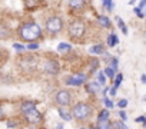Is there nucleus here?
<instances>
[{"label":"nucleus","instance_id":"obj_1","mask_svg":"<svg viewBox=\"0 0 146 129\" xmlns=\"http://www.w3.org/2000/svg\"><path fill=\"white\" fill-rule=\"evenodd\" d=\"M19 35L25 40L33 42V40H36V39H39L42 36V30H40V26L36 25V23H26V25H23L20 27Z\"/></svg>","mask_w":146,"mask_h":129},{"label":"nucleus","instance_id":"obj_2","mask_svg":"<svg viewBox=\"0 0 146 129\" xmlns=\"http://www.w3.org/2000/svg\"><path fill=\"white\" fill-rule=\"evenodd\" d=\"M90 113H92L90 106H89L88 103H83V102L75 105V106H73V109H72V115H73V118L80 119V120H82V119H86Z\"/></svg>","mask_w":146,"mask_h":129},{"label":"nucleus","instance_id":"obj_3","mask_svg":"<svg viewBox=\"0 0 146 129\" xmlns=\"http://www.w3.org/2000/svg\"><path fill=\"white\" fill-rule=\"evenodd\" d=\"M85 30H86V27H85V23L82 20H75L69 26V35L75 39L82 37L85 35Z\"/></svg>","mask_w":146,"mask_h":129},{"label":"nucleus","instance_id":"obj_4","mask_svg":"<svg viewBox=\"0 0 146 129\" xmlns=\"http://www.w3.org/2000/svg\"><path fill=\"white\" fill-rule=\"evenodd\" d=\"M63 27V23L59 17H49L47 22H46V29L50 32V33H59Z\"/></svg>","mask_w":146,"mask_h":129},{"label":"nucleus","instance_id":"obj_5","mask_svg":"<svg viewBox=\"0 0 146 129\" xmlns=\"http://www.w3.org/2000/svg\"><path fill=\"white\" fill-rule=\"evenodd\" d=\"M23 115L26 116V119H27L30 123H39V122L42 120V115H40V112L36 109V106H33V108L25 110Z\"/></svg>","mask_w":146,"mask_h":129},{"label":"nucleus","instance_id":"obj_6","mask_svg":"<svg viewBox=\"0 0 146 129\" xmlns=\"http://www.w3.org/2000/svg\"><path fill=\"white\" fill-rule=\"evenodd\" d=\"M70 102H72V96H70V93H69L67 90H60V92H57V95H56V103H57V105H60V106H67Z\"/></svg>","mask_w":146,"mask_h":129},{"label":"nucleus","instance_id":"obj_7","mask_svg":"<svg viewBox=\"0 0 146 129\" xmlns=\"http://www.w3.org/2000/svg\"><path fill=\"white\" fill-rule=\"evenodd\" d=\"M44 72L47 75H56L59 72V62H56V60H47L44 63Z\"/></svg>","mask_w":146,"mask_h":129},{"label":"nucleus","instance_id":"obj_8","mask_svg":"<svg viewBox=\"0 0 146 129\" xmlns=\"http://www.w3.org/2000/svg\"><path fill=\"white\" fill-rule=\"evenodd\" d=\"M85 80H86V75L79 73V75H75V76L69 78V79L66 80V83H67V85H73V86H80V85H83Z\"/></svg>","mask_w":146,"mask_h":129},{"label":"nucleus","instance_id":"obj_9","mask_svg":"<svg viewBox=\"0 0 146 129\" xmlns=\"http://www.w3.org/2000/svg\"><path fill=\"white\" fill-rule=\"evenodd\" d=\"M69 6L72 9H83L85 0H69Z\"/></svg>","mask_w":146,"mask_h":129},{"label":"nucleus","instance_id":"obj_10","mask_svg":"<svg viewBox=\"0 0 146 129\" xmlns=\"http://www.w3.org/2000/svg\"><path fill=\"white\" fill-rule=\"evenodd\" d=\"M59 115H60V118L63 119V120H72V118H73V115L69 112V110H66V109H63V108H60L59 109Z\"/></svg>","mask_w":146,"mask_h":129},{"label":"nucleus","instance_id":"obj_11","mask_svg":"<svg viewBox=\"0 0 146 129\" xmlns=\"http://www.w3.org/2000/svg\"><path fill=\"white\" fill-rule=\"evenodd\" d=\"M117 42H119V39H117L116 35H109V36H108V45H109L110 47H115V46L117 45Z\"/></svg>","mask_w":146,"mask_h":129},{"label":"nucleus","instance_id":"obj_12","mask_svg":"<svg viewBox=\"0 0 146 129\" xmlns=\"http://www.w3.org/2000/svg\"><path fill=\"white\" fill-rule=\"evenodd\" d=\"M89 52L93 53V55H102V53H103V46H102V45H95V46L90 47Z\"/></svg>","mask_w":146,"mask_h":129},{"label":"nucleus","instance_id":"obj_13","mask_svg":"<svg viewBox=\"0 0 146 129\" xmlns=\"http://www.w3.org/2000/svg\"><path fill=\"white\" fill-rule=\"evenodd\" d=\"M9 36H10V32H9V29L0 25V39H7Z\"/></svg>","mask_w":146,"mask_h":129},{"label":"nucleus","instance_id":"obj_14","mask_svg":"<svg viewBox=\"0 0 146 129\" xmlns=\"http://www.w3.org/2000/svg\"><path fill=\"white\" fill-rule=\"evenodd\" d=\"M99 23H100V26H103V27H110V20L106 17V16H99Z\"/></svg>","mask_w":146,"mask_h":129},{"label":"nucleus","instance_id":"obj_15","mask_svg":"<svg viewBox=\"0 0 146 129\" xmlns=\"http://www.w3.org/2000/svg\"><path fill=\"white\" fill-rule=\"evenodd\" d=\"M86 90H88L89 93H96V92L99 90V86H98V83H89V85L86 86Z\"/></svg>","mask_w":146,"mask_h":129},{"label":"nucleus","instance_id":"obj_16","mask_svg":"<svg viewBox=\"0 0 146 129\" xmlns=\"http://www.w3.org/2000/svg\"><path fill=\"white\" fill-rule=\"evenodd\" d=\"M33 106H36V103H35V102L27 100V102H23V103H22L20 109H22V112H25V110H27V109H30V108H33Z\"/></svg>","mask_w":146,"mask_h":129},{"label":"nucleus","instance_id":"obj_17","mask_svg":"<svg viewBox=\"0 0 146 129\" xmlns=\"http://www.w3.org/2000/svg\"><path fill=\"white\" fill-rule=\"evenodd\" d=\"M70 49H72V46L69 43H59V46H57L59 52H69Z\"/></svg>","mask_w":146,"mask_h":129},{"label":"nucleus","instance_id":"obj_18","mask_svg":"<svg viewBox=\"0 0 146 129\" xmlns=\"http://www.w3.org/2000/svg\"><path fill=\"white\" fill-rule=\"evenodd\" d=\"M116 19V22H117V25H119V27H120V30L123 32V35H127V29H126V26H125V23L122 22V19L117 16V17H115Z\"/></svg>","mask_w":146,"mask_h":129},{"label":"nucleus","instance_id":"obj_19","mask_svg":"<svg viewBox=\"0 0 146 129\" xmlns=\"http://www.w3.org/2000/svg\"><path fill=\"white\" fill-rule=\"evenodd\" d=\"M99 122H102V120H106V119H109V110H106V109H103L100 113H99Z\"/></svg>","mask_w":146,"mask_h":129},{"label":"nucleus","instance_id":"obj_20","mask_svg":"<svg viewBox=\"0 0 146 129\" xmlns=\"http://www.w3.org/2000/svg\"><path fill=\"white\" fill-rule=\"evenodd\" d=\"M105 75H106L109 79H113V78H115V69H113V68H106V69H105Z\"/></svg>","mask_w":146,"mask_h":129},{"label":"nucleus","instance_id":"obj_21","mask_svg":"<svg viewBox=\"0 0 146 129\" xmlns=\"http://www.w3.org/2000/svg\"><path fill=\"white\" fill-rule=\"evenodd\" d=\"M98 64H99V62H98V59H90V72H93L96 68H98Z\"/></svg>","mask_w":146,"mask_h":129},{"label":"nucleus","instance_id":"obj_22","mask_svg":"<svg viewBox=\"0 0 146 129\" xmlns=\"http://www.w3.org/2000/svg\"><path fill=\"white\" fill-rule=\"evenodd\" d=\"M98 82H99L100 85H105L106 78H105V73H103V72H99V73H98Z\"/></svg>","mask_w":146,"mask_h":129},{"label":"nucleus","instance_id":"obj_23","mask_svg":"<svg viewBox=\"0 0 146 129\" xmlns=\"http://www.w3.org/2000/svg\"><path fill=\"white\" fill-rule=\"evenodd\" d=\"M103 5L106 6V9L109 10V12H112V9H113V2H112V0H105V2H103Z\"/></svg>","mask_w":146,"mask_h":129},{"label":"nucleus","instance_id":"obj_24","mask_svg":"<svg viewBox=\"0 0 146 129\" xmlns=\"http://www.w3.org/2000/svg\"><path fill=\"white\" fill-rule=\"evenodd\" d=\"M25 2H26L27 7H33V6H36L39 3V0H25Z\"/></svg>","mask_w":146,"mask_h":129},{"label":"nucleus","instance_id":"obj_25","mask_svg":"<svg viewBox=\"0 0 146 129\" xmlns=\"http://www.w3.org/2000/svg\"><path fill=\"white\" fill-rule=\"evenodd\" d=\"M122 80H123V75H117L116 76V80H115V88H119V85H120Z\"/></svg>","mask_w":146,"mask_h":129},{"label":"nucleus","instance_id":"obj_26","mask_svg":"<svg viewBox=\"0 0 146 129\" xmlns=\"http://www.w3.org/2000/svg\"><path fill=\"white\" fill-rule=\"evenodd\" d=\"M103 102H105V105H106L108 108H113V102H112L110 99H108V98H103Z\"/></svg>","mask_w":146,"mask_h":129},{"label":"nucleus","instance_id":"obj_27","mask_svg":"<svg viewBox=\"0 0 146 129\" xmlns=\"http://www.w3.org/2000/svg\"><path fill=\"white\" fill-rule=\"evenodd\" d=\"M27 49H29V50H36V49H39V45H37V43H30V45L27 46Z\"/></svg>","mask_w":146,"mask_h":129},{"label":"nucleus","instance_id":"obj_28","mask_svg":"<svg viewBox=\"0 0 146 129\" xmlns=\"http://www.w3.org/2000/svg\"><path fill=\"white\" fill-rule=\"evenodd\" d=\"M13 47H15L16 50H20V52H22V50H25V46H23V45H19V43H15V45H13Z\"/></svg>","mask_w":146,"mask_h":129},{"label":"nucleus","instance_id":"obj_29","mask_svg":"<svg viewBox=\"0 0 146 129\" xmlns=\"http://www.w3.org/2000/svg\"><path fill=\"white\" fill-rule=\"evenodd\" d=\"M117 105H119V108H125V106L127 105V100H126V99H122V100H119Z\"/></svg>","mask_w":146,"mask_h":129},{"label":"nucleus","instance_id":"obj_30","mask_svg":"<svg viewBox=\"0 0 146 129\" xmlns=\"http://www.w3.org/2000/svg\"><path fill=\"white\" fill-rule=\"evenodd\" d=\"M112 68H113L115 70L117 69V59H116V57H113V59H112Z\"/></svg>","mask_w":146,"mask_h":129},{"label":"nucleus","instance_id":"obj_31","mask_svg":"<svg viewBox=\"0 0 146 129\" xmlns=\"http://www.w3.org/2000/svg\"><path fill=\"white\" fill-rule=\"evenodd\" d=\"M145 119H146L145 116H139V118H136V119H135V122H137V123H143V122H145Z\"/></svg>","mask_w":146,"mask_h":129},{"label":"nucleus","instance_id":"obj_32","mask_svg":"<svg viewBox=\"0 0 146 129\" xmlns=\"http://www.w3.org/2000/svg\"><path fill=\"white\" fill-rule=\"evenodd\" d=\"M119 115H120V118H122L123 120H126V113H125V110H120V112H119Z\"/></svg>","mask_w":146,"mask_h":129},{"label":"nucleus","instance_id":"obj_33","mask_svg":"<svg viewBox=\"0 0 146 129\" xmlns=\"http://www.w3.org/2000/svg\"><path fill=\"white\" fill-rule=\"evenodd\" d=\"M113 126H116V128H126V125L122 123V122H120V123H116V125H113Z\"/></svg>","mask_w":146,"mask_h":129},{"label":"nucleus","instance_id":"obj_34","mask_svg":"<svg viewBox=\"0 0 146 129\" xmlns=\"http://www.w3.org/2000/svg\"><path fill=\"white\" fill-rule=\"evenodd\" d=\"M5 118V112H3V109L0 108V119H3Z\"/></svg>","mask_w":146,"mask_h":129},{"label":"nucleus","instance_id":"obj_35","mask_svg":"<svg viewBox=\"0 0 146 129\" xmlns=\"http://www.w3.org/2000/svg\"><path fill=\"white\" fill-rule=\"evenodd\" d=\"M7 126H9V128H13V126H16V123H13V122H7Z\"/></svg>","mask_w":146,"mask_h":129},{"label":"nucleus","instance_id":"obj_36","mask_svg":"<svg viewBox=\"0 0 146 129\" xmlns=\"http://www.w3.org/2000/svg\"><path fill=\"white\" fill-rule=\"evenodd\" d=\"M142 82L146 83V75H142Z\"/></svg>","mask_w":146,"mask_h":129},{"label":"nucleus","instance_id":"obj_37","mask_svg":"<svg viewBox=\"0 0 146 129\" xmlns=\"http://www.w3.org/2000/svg\"><path fill=\"white\" fill-rule=\"evenodd\" d=\"M143 126H145V128H146V119H145V122H143Z\"/></svg>","mask_w":146,"mask_h":129},{"label":"nucleus","instance_id":"obj_38","mask_svg":"<svg viewBox=\"0 0 146 129\" xmlns=\"http://www.w3.org/2000/svg\"><path fill=\"white\" fill-rule=\"evenodd\" d=\"M0 56H2V52H0Z\"/></svg>","mask_w":146,"mask_h":129}]
</instances>
